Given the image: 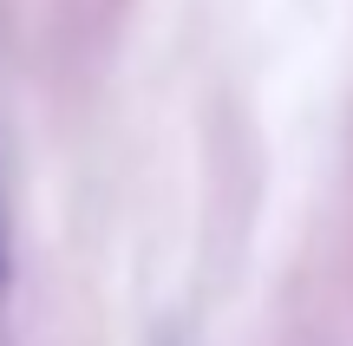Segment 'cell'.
<instances>
[{
    "label": "cell",
    "mask_w": 353,
    "mask_h": 346,
    "mask_svg": "<svg viewBox=\"0 0 353 346\" xmlns=\"http://www.w3.org/2000/svg\"><path fill=\"white\" fill-rule=\"evenodd\" d=\"M0 294H7V190H0Z\"/></svg>",
    "instance_id": "6da1fadb"
}]
</instances>
